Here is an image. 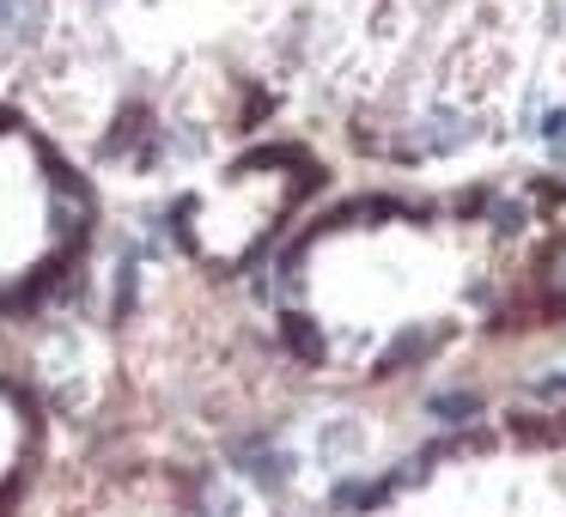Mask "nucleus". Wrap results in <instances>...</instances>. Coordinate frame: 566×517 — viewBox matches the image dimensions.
I'll list each match as a JSON object with an SVG mask.
<instances>
[{"label":"nucleus","instance_id":"3","mask_svg":"<svg viewBox=\"0 0 566 517\" xmlns=\"http://www.w3.org/2000/svg\"><path fill=\"white\" fill-rule=\"evenodd\" d=\"M548 147H554V152H566V123H554V135H548Z\"/></svg>","mask_w":566,"mask_h":517},{"label":"nucleus","instance_id":"1","mask_svg":"<svg viewBox=\"0 0 566 517\" xmlns=\"http://www.w3.org/2000/svg\"><path fill=\"white\" fill-rule=\"evenodd\" d=\"M67 196L50 171H43L38 147L19 135H0V274H25L43 262L62 238Z\"/></svg>","mask_w":566,"mask_h":517},{"label":"nucleus","instance_id":"2","mask_svg":"<svg viewBox=\"0 0 566 517\" xmlns=\"http://www.w3.org/2000/svg\"><path fill=\"white\" fill-rule=\"evenodd\" d=\"M19 451H25V414H19V408L7 402V395H0V481L13 475Z\"/></svg>","mask_w":566,"mask_h":517}]
</instances>
